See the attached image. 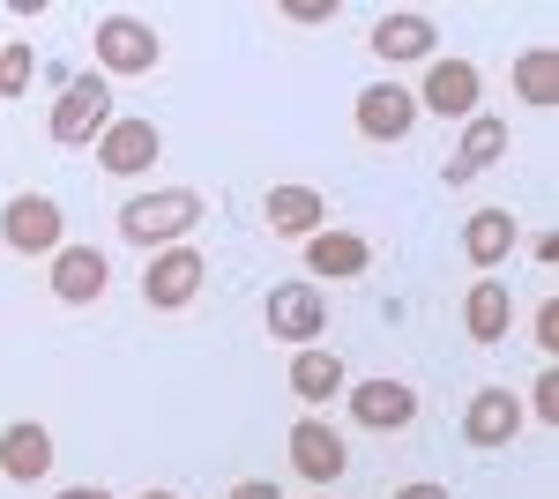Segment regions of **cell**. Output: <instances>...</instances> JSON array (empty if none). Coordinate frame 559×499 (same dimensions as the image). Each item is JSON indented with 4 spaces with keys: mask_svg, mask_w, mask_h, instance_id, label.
Wrapping results in <instances>:
<instances>
[{
    "mask_svg": "<svg viewBox=\"0 0 559 499\" xmlns=\"http://www.w3.org/2000/svg\"><path fill=\"white\" fill-rule=\"evenodd\" d=\"M202 224V194L194 187H157V194H134V202H120V239H134V247H179L187 231Z\"/></svg>",
    "mask_w": 559,
    "mask_h": 499,
    "instance_id": "cell-1",
    "label": "cell"
},
{
    "mask_svg": "<svg viewBox=\"0 0 559 499\" xmlns=\"http://www.w3.org/2000/svg\"><path fill=\"white\" fill-rule=\"evenodd\" d=\"M284 15H292V23H329L336 0H284Z\"/></svg>",
    "mask_w": 559,
    "mask_h": 499,
    "instance_id": "cell-25",
    "label": "cell"
},
{
    "mask_svg": "<svg viewBox=\"0 0 559 499\" xmlns=\"http://www.w3.org/2000/svg\"><path fill=\"white\" fill-rule=\"evenodd\" d=\"M350 120H358L366 142H403V134L418 127V97H411L403 83H366L358 105H350Z\"/></svg>",
    "mask_w": 559,
    "mask_h": 499,
    "instance_id": "cell-11",
    "label": "cell"
},
{
    "mask_svg": "<svg viewBox=\"0 0 559 499\" xmlns=\"http://www.w3.org/2000/svg\"><path fill=\"white\" fill-rule=\"evenodd\" d=\"M373 52L381 60H440V23L432 15H418V8H388L381 23H373Z\"/></svg>",
    "mask_w": 559,
    "mask_h": 499,
    "instance_id": "cell-16",
    "label": "cell"
},
{
    "mask_svg": "<svg viewBox=\"0 0 559 499\" xmlns=\"http://www.w3.org/2000/svg\"><path fill=\"white\" fill-rule=\"evenodd\" d=\"M142 499H179V492H157V485H150V492H142Z\"/></svg>",
    "mask_w": 559,
    "mask_h": 499,
    "instance_id": "cell-30",
    "label": "cell"
},
{
    "mask_svg": "<svg viewBox=\"0 0 559 499\" xmlns=\"http://www.w3.org/2000/svg\"><path fill=\"white\" fill-rule=\"evenodd\" d=\"M52 499H112V492H105V485H60Z\"/></svg>",
    "mask_w": 559,
    "mask_h": 499,
    "instance_id": "cell-29",
    "label": "cell"
},
{
    "mask_svg": "<svg viewBox=\"0 0 559 499\" xmlns=\"http://www.w3.org/2000/svg\"><path fill=\"white\" fill-rule=\"evenodd\" d=\"M508 157V120L500 112H471V127H463V142H455V157L440 165V179L448 187H471L477 171H492Z\"/></svg>",
    "mask_w": 559,
    "mask_h": 499,
    "instance_id": "cell-13",
    "label": "cell"
},
{
    "mask_svg": "<svg viewBox=\"0 0 559 499\" xmlns=\"http://www.w3.org/2000/svg\"><path fill=\"white\" fill-rule=\"evenodd\" d=\"M292 470H299L313 492H329V485H336V477L350 470L344 432H336L329 417H299V425H292Z\"/></svg>",
    "mask_w": 559,
    "mask_h": 499,
    "instance_id": "cell-7",
    "label": "cell"
},
{
    "mask_svg": "<svg viewBox=\"0 0 559 499\" xmlns=\"http://www.w3.org/2000/svg\"><path fill=\"white\" fill-rule=\"evenodd\" d=\"M463 329H471V343H500V335L515 329V298H508L500 276H477L471 292H463Z\"/></svg>",
    "mask_w": 559,
    "mask_h": 499,
    "instance_id": "cell-20",
    "label": "cell"
},
{
    "mask_svg": "<svg viewBox=\"0 0 559 499\" xmlns=\"http://www.w3.org/2000/svg\"><path fill=\"white\" fill-rule=\"evenodd\" d=\"M537 343H545V351H559V298H545V306H537Z\"/></svg>",
    "mask_w": 559,
    "mask_h": 499,
    "instance_id": "cell-26",
    "label": "cell"
},
{
    "mask_svg": "<svg viewBox=\"0 0 559 499\" xmlns=\"http://www.w3.org/2000/svg\"><path fill=\"white\" fill-rule=\"evenodd\" d=\"M522 417H545V425H559V366H545V373L530 380V403H522Z\"/></svg>",
    "mask_w": 559,
    "mask_h": 499,
    "instance_id": "cell-24",
    "label": "cell"
},
{
    "mask_svg": "<svg viewBox=\"0 0 559 499\" xmlns=\"http://www.w3.org/2000/svg\"><path fill=\"white\" fill-rule=\"evenodd\" d=\"M418 97V112H440V120H471L477 112V68L471 60H432L426 83L411 90Z\"/></svg>",
    "mask_w": 559,
    "mask_h": 499,
    "instance_id": "cell-15",
    "label": "cell"
},
{
    "mask_svg": "<svg viewBox=\"0 0 559 499\" xmlns=\"http://www.w3.org/2000/svg\"><path fill=\"white\" fill-rule=\"evenodd\" d=\"M515 97H522V105H537V112H552V105H559V52H552V45L515 52Z\"/></svg>",
    "mask_w": 559,
    "mask_h": 499,
    "instance_id": "cell-22",
    "label": "cell"
},
{
    "mask_svg": "<svg viewBox=\"0 0 559 499\" xmlns=\"http://www.w3.org/2000/svg\"><path fill=\"white\" fill-rule=\"evenodd\" d=\"M306 269L321 276V284H350V276H366L373 269V247H366V231H313L306 239Z\"/></svg>",
    "mask_w": 559,
    "mask_h": 499,
    "instance_id": "cell-18",
    "label": "cell"
},
{
    "mask_svg": "<svg viewBox=\"0 0 559 499\" xmlns=\"http://www.w3.org/2000/svg\"><path fill=\"white\" fill-rule=\"evenodd\" d=\"M0 239L15 253H31V261H52V253L68 247V209L52 202V194H15V202L0 209Z\"/></svg>",
    "mask_w": 559,
    "mask_h": 499,
    "instance_id": "cell-4",
    "label": "cell"
},
{
    "mask_svg": "<svg viewBox=\"0 0 559 499\" xmlns=\"http://www.w3.org/2000/svg\"><path fill=\"white\" fill-rule=\"evenodd\" d=\"M515 209H471V224H463V253H471V269H500L508 253H515Z\"/></svg>",
    "mask_w": 559,
    "mask_h": 499,
    "instance_id": "cell-21",
    "label": "cell"
},
{
    "mask_svg": "<svg viewBox=\"0 0 559 499\" xmlns=\"http://www.w3.org/2000/svg\"><path fill=\"white\" fill-rule=\"evenodd\" d=\"M261 321H269V335H276V343H292V351L321 343V329H329L321 284H276V292H269V306H261Z\"/></svg>",
    "mask_w": 559,
    "mask_h": 499,
    "instance_id": "cell-6",
    "label": "cell"
},
{
    "mask_svg": "<svg viewBox=\"0 0 559 499\" xmlns=\"http://www.w3.org/2000/svg\"><path fill=\"white\" fill-rule=\"evenodd\" d=\"M52 432H45L38 417H15V425H0V477L8 485H38V477H52Z\"/></svg>",
    "mask_w": 559,
    "mask_h": 499,
    "instance_id": "cell-14",
    "label": "cell"
},
{
    "mask_svg": "<svg viewBox=\"0 0 559 499\" xmlns=\"http://www.w3.org/2000/svg\"><path fill=\"white\" fill-rule=\"evenodd\" d=\"M165 157V134L157 120H142V112H120V120L97 134V165L112 171V179H134V171H150Z\"/></svg>",
    "mask_w": 559,
    "mask_h": 499,
    "instance_id": "cell-8",
    "label": "cell"
},
{
    "mask_svg": "<svg viewBox=\"0 0 559 499\" xmlns=\"http://www.w3.org/2000/svg\"><path fill=\"white\" fill-rule=\"evenodd\" d=\"M313 499H329V492H313Z\"/></svg>",
    "mask_w": 559,
    "mask_h": 499,
    "instance_id": "cell-31",
    "label": "cell"
},
{
    "mask_svg": "<svg viewBox=\"0 0 559 499\" xmlns=\"http://www.w3.org/2000/svg\"><path fill=\"white\" fill-rule=\"evenodd\" d=\"M261 216H269V231H276V239H313V231H321V216H329V202H321L313 187H299V179H284V187H269V194H261Z\"/></svg>",
    "mask_w": 559,
    "mask_h": 499,
    "instance_id": "cell-19",
    "label": "cell"
},
{
    "mask_svg": "<svg viewBox=\"0 0 559 499\" xmlns=\"http://www.w3.org/2000/svg\"><path fill=\"white\" fill-rule=\"evenodd\" d=\"M522 425H530V417H522L515 388H477L471 403H463V440H471V448H515Z\"/></svg>",
    "mask_w": 559,
    "mask_h": 499,
    "instance_id": "cell-10",
    "label": "cell"
},
{
    "mask_svg": "<svg viewBox=\"0 0 559 499\" xmlns=\"http://www.w3.org/2000/svg\"><path fill=\"white\" fill-rule=\"evenodd\" d=\"M45 276H52V298H60V306H97V298L112 292V261L97 247H60Z\"/></svg>",
    "mask_w": 559,
    "mask_h": 499,
    "instance_id": "cell-12",
    "label": "cell"
},
{
    "mask_svg": "<svg viewBox=\"0 0 559 499\" xmlns=\"http://www.w3.org/2000/svg\"><path fill=\"white\" fill-rule=\"evenodd\" d=\"M224 499H284V492H276L269 477H239V485H231V492H224Z\"/></svg>",
    "mask_w": 559,
    "mask_h": 499,
    "instance_id": "cell-27",
    "label": "cell"
},
{
    "mask_svg": "<svg viewBox=\"0 0 559 499\" xmlns=\"http://www.w3.org/2000/svg\"><path fill=\"white\" fill-rule=\"evenodd\" d=\"M395 499H448V485H432V477H418V485H395Z\"/></svg>",
    "mask_w": 559,
    "mask_h": 499,
    "instance_id": "cell-28",
    "label": "cell"
},
{
    "mask_svg": "<svg viewBox=\"0 0 559 499\" xmlns=\"http://www.w3.org/2000/svg\"><path fill=\"white\" fill-rule=\"evenodd\" d=\"M344 403H350V425H366V432H403V425L418 417V388H403L395 373H381V380H350Z\"/></svg>",
    "mask_w": 559,
    "mask_h": 499,
    "instance_id": "cell-9",
    "label": "cell"
},
{
    "mask_svg": "<svg viewBox=\"0 0 559 499\" xmlns=\"http://www.w3.org/2000/svg\"><path fill=\"white\" fill-rule=\"evenodd\" d=\"M284 388L299 395L306 411H321V403H336L350 388V373H344V358L329 351V343H306V351H292V373H284Z\"/></svg>",
    "mask_w": 559,
    "mask_h": 499,
    "instance_id": "cell-17",
    "label": "cell"
},
{
    "mask_svg": "<svg viewBox=\"0 0 559 499\" xmlns=\"http://www.w3.org/2000/svg\"><path fill=\"white\" fill-rule=\"evenodd\" d=\"M31 75H38V45H31V38H8V45H0V97H23Z\"/></svg>",
    "mask_w": 559,
    "mask_h": 499,
    "instance_id": "cell-23",
    "label": "cell"
},
{
    "mask_svg": "<svg viewBox=\"0 0 559 499\" xmlns=\"http://www.w3.org/2000/svg\"><path fill=\"white\" fill-rule=\"evenodd\" d=\"M202 276H210V261H202L194 247H157L150 269H142V298H150L157 313H179V306L202 298Z\"/></svg>",
    "mask_w": 559,
    "mask_h": 499,
    "instance_id": "cell-5",
    "label": "cell"
},
{
    "mask_svg": "<svg viewBox=\"0 0 559 499\" xmlns=\"http://www.w3.org/2000/svg\"><path fill=\"white\" fill-rule=\"evenodd\" d=\"M90 52H97V75H150V68L165 60V38H157L142 15H97Z\"/></svg>",
    "mask_w": 559,
    "mask_h": 499,
    "instance_id": "cell-2",
    "label": "cell"
},
{
    "mask_svg": "<svg viewBox=\"0 0 559 499\" xmlns=\"http://www.w3.org/2000/svg\"><path fill=\"white\" fill-rule=\"evenodd\" d=\"M112 120H120V112H112V83L90 68V75H75V83L60 90V105H52V142H60V150H83V142H97Z\"/></svg>",
    "mask_w": 559,
    "mask_h": 499,
    "instance_id": "cell-3",
    "label": "cell"
}]
</instances>
